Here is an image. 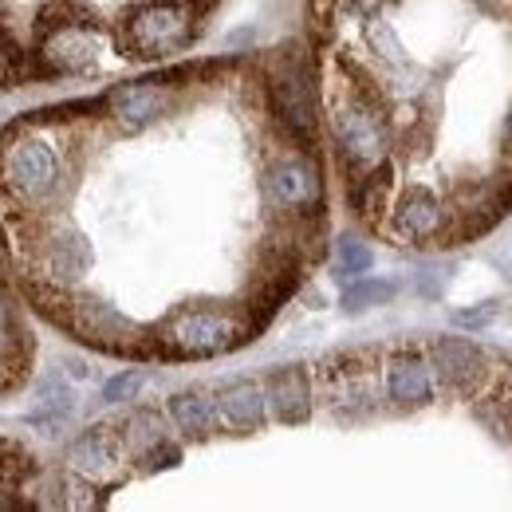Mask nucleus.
Masks as SVG:
<instances>
[{
    "mask_svg": "<svg viewBox=\"0 0 512 512\" xmlns=\"http://www.w3.org/2000/svg\"><path fill=\"white\" fill-rule=\"evenodd\" d=\"M201 8L190 0H142L119 24V48L130 60H162L186 52L201 32Z\"/></svg>",
    "mask_w": 512,
    "mask_h": 512,
    "instance_id": "1",
    "label": "nucleus"
},
{
    "mask_svg": "<svg viewBox=\"0 0 512 512\" xmlns=\"http://www.w3.org/2000/svg\"><path fill=\"white\" fill-rule=\"evenodd\" d=\"M245 339H253V327L245 320H237L233 312L225 308H182L174 312L162 335H154V351L158 355H178V359H205V355H221V351H233L241 347Z\"/></svg>",
    "mask_w": 512,
    "mask_h": 512,
    "instance_id": "2",
    "label": "nucleus"
},
{
    "mask_svg": "<svg viewBox=\"0 0 512 512\" xmlns=\"http://www.w3.org/2000/svg\"><path fill=\"white\" fill-rule=\"evenodd\" d=\"M264 91H268V107L276 123L300 142V150L312 154L316 150V87H312V71L304 67V60L276 56L264 75Z\"/></svg>",
    "mask_w": 512,
    "mask_h": 512,
    "instance_id": "3",
    "label": "nucleus"
},
{
    "mask_svg": "<svg viewBox=\"0 0 512 512\" xmlns=\"http://www.w3.org/2000/svg\"><path fill=\"white\" fill-rule=\"evenodd\" d=\"M260 190L268 209H276L280 217H304V213H320L323 205V182H320V166L312 162V154H284V158H272L264 178H260Z\"/></svg>",
    "mask_w": 512,
    "mask_h": 512,
    "instance_id": "4",
    "label": "nucleus"
},
{
    "mask_svg": "<svg viewBox=\"0 0 512 512\" xmlns=\"http://www.w3.org/2000/svg\"><path fill=\"white\" fill-rule=\"evenodd\" d=\"M4 178L20 201L40 205V201L56 197L60 182H64V166H60V154L52 142L24 138L4 154Z\"/></svg>",
    "mask_w": 512,
    "mask_h": 512,
    "instance_id": "5",
    "label": "nucleus"
},
{
    "mask_svg": "<svg viewBox=\"0 0 512 512\" xmlns=\"http://www.w3.org/2000/svg\"><path fill=\"white\" fill-rule=\"evenodd\" d=\"M386 209H390L386 233L394 241L422 245V241H434V237L446 233V205L438 201V193L426 190V186H410L406 193H398V201H390Z\"/></svg>",
    "mask_w": 512,
    "mask_h": 512,
    "instance_id": "6",
    "label": "nucleus"
},
{
    "mask_svg": "<svg viewBox=\"0 0 512 512\" xmlns=\"http://www.w3.org/2000/svg\"><path fill=\"white\" fill-rule=\"evenodd\" d=\"M430 359H434V371H438L442 386L453 390V394H461V398L477 394L481 383H485V375H489L485 351L477 343H469V339H457V335L434 339L430 343Z\"/></svg>",
    "mask_w": 512,
    "mask_h": 512,
    "instance_id": "7",
    "label": "nucleus"
},
{
    "mask_svg": "<svg viewBox=\"0 0 512 512\" xmlns=\"http://www.w3.org/2000/svg\"><path fill=\"white\" fill-rule=\"evenodd\" d=\"M174 103V91L162 87V83H127V87H115L107 95V107L115 115V123L127 130V134H138L150 123H158Z\"/></svg>",
    "mask_w": 512,
    "mask_h": 512,
    "instance_id": "8",
    "label": "nucleus"
},
{
    "mask_svg": "<svg viewBox=\"0 0 512 512\" xmlns=\"http://www.w3.org/2000/svg\"><path fill=\"white\" fill-rule=\"evenodd\" d=\"M67 461H71V469L79 477H91V481L111 477V469L123 461V438L111 426H95V430H87V434H79L71 442Z\"/></svg>",
    "mask_w": 512,
    "mask_h": 512,
    "instance_id": "9",
    "label": "nucleus"
},
{
    "mask_svg": "<svg viewBox=\"0 0 512 512\" xmlns=\"http://www.w3.org/2000/svg\"><path fill=\"white\" fill-rule=\"evenodd\" d=\"M268 402L276 422L300 426L312 418V379L304 367H280L268 375Z\"/></svg>",
    "mask_w": 512,
    "mask_h": 512,
    "instance_id": "10",
    "label": "nucleus"
},
{
    "mask_svg": "<svg viewBox=\"0 0 512 512\" xmlns=\"http://www.w3.org/2000/svg\"><path fill=\"white\" fill-rule=\"evenodd\" d=\"M91 264H95V253L79 233H60L44 245V276L60 288L79 284L91 272Z\"/></svg>",
    "mask_w": 512,
    "mask_h": 512,
    "instance_id": "11",
    "label": "nucleus"
},
{
    "mask_svg": "<svg viewBox=\"0 0 512 512\" xmlns=\"http://www.w3.org/2000/svg\"><path fill=\"white\" fill-rule=\"evenodd\" d=\"M217 414L225 426L249 434L264 426V390L253 379H233L217 386Z\"/></svg>",
    "mask_w": 512,
    "mask_h": 512,
    "instance_id": "12",
    "label": "nucleus"
},
{
    "mask_svg": "<svg viewBox=\"0 0 512 512\" xmlns=\"http://www.w3.org/2000/svg\"><path fill=\"white\" fill-rule=\"evenodd\" d=\"M386 394L394 406L402 410H418L434 398V379H430V367L414 355H402L386 367Z\"/></svg>",
    "mask_w": 512,
    "mask_h": 512,
    "instance_id": "13",
    "label": "nucleus"
},
{
    "mask_svg": "<svg viewBox=\"0 0 512 512\" xmlns=\"http://www.w3.org/2000/svg\"><path fill=\"white\" fill-rule=\"evenodd\" d=\"M170 418H174V426H178V430H186L190 438H205V434H213V430H217V422H221L217 402H213V398H205L201 390H182V394H174V398H170Z\"/></svg>",
    "mask_w": 512,
    "mask_h": 512,
    "instance_id": "14",
    "label": "nucleus"
},
{
    "mask_svg": "<svg viewBox=\"0 0 512 512\" xmlns=\"http://www.w3.org/2000/svg\"><path fill=\"white\" fill-rule=\"evenodd\" d=\"M119 438H123V449H127V453L142 457L146 449H154L158 442H166L162 414H158V410H138V414H130L127 422H123V430H119Z\"/></svg>",
    "mask_w": 512,
    "mask_h": 512,
    "instance_id": "15",
    "label": "nucleus"
},
{
    "mask_svg": "<svg viewBox=\"0 0 512 512\" xmlns=\"http://www.w3.org/2000/svg\"><path fill=\"white\" fill-rule=\"evenodd\" d=\"M394 292H398V284L394 280H367V276H359L347 292H343V312H367V308H379V304H390L394 300Z\"/></svg>",
    "mask_w": 512,
    "mask_h": 512,
    "instance_id": "16",
    "label": "nucleus"
},
{
    "mask_svg": "<svg viewBox=\"0 0 512 512\" xmlns=\"http://www.w3.org/2000/svg\"><path fill=\"white\" fill-rule=\"evenodd\" d=\"M371 268H375V253H371L363 241H355V237L339 241V264H335V276H339V280H359V276H367Z\"/></svg>",
    "mask_w": 512,
    "mask_h": 512,
    "instance_id": "17",
    "label": "nucleus"
},
{
    "mask_svg": "<svg viewBox=\"0 0 512 512\" xmlns=\"http://www.w3.org/2000/svg\"><path fill=\"white\" fill-rule=\"evenodd\" d=\"M142 383H146L142 371H123V375H115L111 383L103 386V398L107 402H127V398H134L142 390Z\"/></svg>",
    "mask_w": 512,
    "mask_h": 512,
    "instance_id": "18",
    "label": "nucleus"
},
{
    "mask_svg": "<svg viewBox=\"0 0 512 512\" xmlns=\"http://www.w3.org/2000/svg\"><path fill=\"white\" fill-rule=\"evenodd\" d=\"M16 320H12V308H8V300L0 296V359H12L16 355Z\"/></svg>",
    "mask_w": 512,
    "mask_h": 512,
    "instance_id": "19",
    "label": "nucleus"
},
{
    "mask_svg": "<svg viewBox=\"0 0 512 512\" xmlns=\"http://www.w3.org/2000/svg\"><path fill=\"white\" fill-rule=\"evenodd\" d=\"M142 461H146V469H166V465H178L182 461V449L170 446V442H158L154 449L142 453Z\"/></svg>",
    "mask_w": 512,
    "mask_h": 512,
    "instance_id": "20",
    "label": "nucleus"
},
{
    "mask_svg": "<svg viewBox=\"0 0 512 512\" xmlns=\"http://www.w3.org/2000/svg\"><path fill=\"white\" fill-rule=\"evenodd\" d=\"M335 8H339V0H312V28H316V36H327L331 32V20H335Z\"/></svg>",
    "mask_w": 512,
    "mask_h": 512,
    "instance_id": "21",
    "label": "nucleus"
},
{
    "mask_svg": "<svg viewBox=\"0 0 512 512\" xmlns=\"http://www.w3.org/2000/svg\"><path fill=\"white\" fill-rule=\"evenodd\" d=\"M493 316H497V304H485V308H473V312H457L453 323H457V327H485Z\"/></svg>",
    "mask_w": 512,
    "mask_h": 512,
    "instance_id": "22",
    "label": "nucleus"
},
{
    "mask_svg": "<svg viewBox=\"0 0 512 512\" xmlns=\"http://www.w3.org/2000/svg\"><path fill=\"white\" fill-rule=\"evenodd\" d=\"M8 383H12V375H4V371H0V390H4Z\"/></svg>",
    "mask_w": 512,
    "mask_h": 512,
    "instance_id": "23",
    "label": "nucleus"
},
{
    "mask_svg": "<svg viewBox=\"0 0 512 512\" xmlns=\"http://www.w3.org/2000/svg\"><path fill=\"white\" fill-rule=\"evenodd\" d=\"M509 402H512V398H509Z\"/></svg>",
    "mask_w": 512,
    "mask_h": 512,
    "instance_id": "24",
    "label": "nucleus"
}]
</instances>
